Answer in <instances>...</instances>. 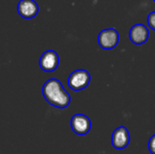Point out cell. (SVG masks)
Returning a JSON list of instances; mask_svg holds the SVG:
<instances>
[{"label":"cell","instance_id":"9c48e42d","mask_svg":"<svg viewBox=\"0 0 155 154\" xmlns=\"http://www.w3.org/2000/svg\"><path fill=\"white\" fill-rule=\"evenodd\" d=\"M147 23H148V25L155 31V11L149 14L147 17Z\"/></svg>","mask_w":155,"mask_h":154},{"label":"cell","instance_id":"5b68a950","mask_svg":"<svg viewBox=\"0 0 155 154\" xmlns=\"http://www.w3.org/2000/svg\"><path fill=\"white\" fill-rule=\"evenodd\" d=\"M39 65L42 70L51 73L56 70L59 65V55L54 50L45 51L39 59Z\"/></svg>","mask_w":155,"mask_h":154},{"label":"cell","instance_id":"ba28073f","mask_svg":"<svg viewBox=\"0 0 155 154\" xmlns=\"http://www.w3.org/2000/svg\"><path fill=\"white\" fill-rule=\"evenodd\" d=\"M129 37L134 44H143L147 42L149 38V30L144 25L136 24L131 28Z\"/></svg>","mask_w":155,"mask_h":154},{"label":"cell","instance_id":"6da1fadb","mask_svg":"<svg viewBox=\"0 0 155 154\" xmlns=\"http://www.w3.org/2000/svg\"><path fill=\"white\" fill-rule=\"evenodd\" d=\"M42 93L47 103L56 108L64 109L70 104V94L65 91L62 83L55 78H51L45 83Z\"/></svg>","mask_w":155,"mask_h":154},{"label":"cell","instance_id":"7a4b0ae2","mask_svg":"<svg viewBox=\"0 0 155 154\" xmlns=\"http://www.w3.org/2000/svg\"><path fill=\"white\" fill-rule=\"evenodd\" d=\"M91 81V75L87 70L78 69L74 71L68 77V86L74 91H81L86 88Z\"/></svg>","mask_w":155,"mask_h":154},{"label":"cell","instance_id":"30bf717a","mask_svg":"<svg viewBox=\"0 0 155 154\" xmlns=\"http://www.w3.org/2000/svg\"><path fill=\"white\" fill-rule=\"evenodd\" d=\"M148 147H149L150 152L152 154H155V134L150 138V141H149V143H148Z\"/></svg>","mask_w":155,"mask_h":154},{"label":"cell","instance_id":"3957f363","mask_svg":"<svg viewBox=\"0 0 155 154\" xmlns=\"http://www.w3.org/2000/svg\"><path fill=\"white\" fill-rule=\"evenodd\" d=\"M119 43V33L114 28H107L100 32L98 35L99 45L105 50L114 48Z\"/></svg>","mask_w":155,"mask_h":154},{"label":"cell","instance_id":"52a82bcc","mask_svg":"<svg viewBox=\"0 0 155 154\" xmlns=\"http://www.w3.org/2000/svg\"><path fill=\"white\" fill-rule=\"evenodd\" d=\"M38 11L39 7L35 0H20L17 5L18 14L25 19L35 17L38 14Z\"/></svg>","mask_w":155,"mask_h":154},{"label":"cell","instance_id":"8992f818","mask_svg":"<svg viewBox=\"0 0 155 154\" xmlns=\"http://www.w3.org/2000/svg\"><path fill=\"white\" fill-rule=\"evenodd\" d=\"M130 143V133L127 128L121 126L115 129L112 135V144L117 150L126 148Z\"/></svg>","mask_w":155,"mask_h":154},{"label":"cell","instance_id":"8fae6325","mask_svg":"<svg viewBox=\"0 0 155 154\" xmlns=\"http://www.w3.org/2000/svg\"><path fill=\"white\" fill-rule=\"evenodd\" d=\"M153 1H154V2H155V0H153Z\"/></svg>","mask_w":155,"mask_h":154},{"label":"cell","instance_id":"277c9868","mask_svg":"<svg viewBox=\"0 0 155 154\" xmlns=\"http://www.w3.org/2000/svg\"><path fill=\"white\" fill-rule=\"evenodd\" d=\"M70 124L73 132L78 135H85L91 130V121L84 114H74L71 118Z\"/></svg>","mask_w":155,"mask_h":154}]
</instances>
